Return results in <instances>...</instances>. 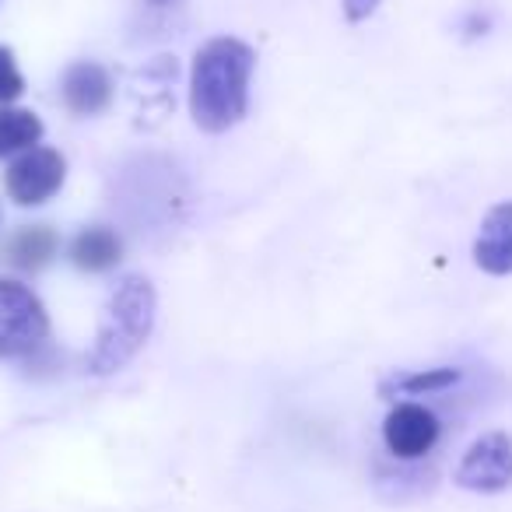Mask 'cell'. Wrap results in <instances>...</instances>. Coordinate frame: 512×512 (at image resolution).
Instances as JSON below:
<instances>
[{
    "label": "cell",
    "instance_id": "obj_1",
    "mask_svg": "<svg viewBox=\"0 0 512 512\" xmlns=\"http://www.w3.org/2000/svg\"><path fill=\"white\" fill-rule=\"evenodd\" d=\"M256 53L242 39L221 36L197 50L190 71V113L207 134H225L249 109Z\"/></svg>",
    "mask_w": 512,
    "mask_h": 512
},
{
    "label": "cell",
    "instance_id": "obj_2",
    "mask_svg": "<svg viewBox=\"0 0 512 512\" xmlns=\"http://www.w3.org/2000/svg\"><path fill=\"white\" fill-rule=\"evenodd\" d=\"M155 309L158 299L151 281L141 278V274H127L106 302L99 334H95V348L88 351V372L92 376H113V372H120L151 337Z\"/></svg>",
    "mask_w": 512,
    "mask_h": 512
},
{
    "label": "cell",
    "instance_id": "obj_3",
    "mask_svg": "<svg viewBox=\"0 0 512 512\" xmlns=\"http://www.w3.org/2000/svg\"><path fill=\"white\" fill-rule=\"evenodd\" d=\"M50 341V316L29 285L0 278V358H29Z\"/></svg>",
    "mask_w": 512,
    "mask_h": 512
},
{
    "label": "cell",
    "instance_id": "obj_4",
    "mask_svg": "<svg viewBox=\"0 0 512 512\" xmlns=\"http://www.w3.org/2000/svg\"><path fill=\"white\" fill-rule=\"evenodd\" d=\"M64 179H67V158L57 148L36 144V148L11 158V165L4 169V190H8V197L18 207H39L57 197Z\"/></svg>",
    "mask_w": 512,
    "mask_h": 512
},
{
    "label": "cell",
    "instance_id": "obj_5",
    "mask_svg": "<svg viewBox=\"0 0 512 512\" xmlns=\"http://www.w3.org/2000/svg\"><path fill=\"white\" fill-rule=\"evenodd\" d=\"M467 491H502L512 484V439L505 432H484L481 439L470 442L460 467L453 477Z\"/></svg>",
    "mask_w": 512,
    "mask_h": 512
},
{
    "label": "cell",
    "instance_id": "obj_6",
    "mask_svg": "<svg viewBox=\"0 0 512 512\" xmlns=\"http://www.w3.org/2000/svg\"><path fill=\"white\" fill-rule=\"evenodd\" d=\"M439 432L442 425L435 411H428L425 404H414V400H404V404H393V411L386 414L383 442L397 460H421L435 449Z\"/></svg>",
    "mask_w": 512,
    "mask_h": 512
},
{
    "label": "cell",
    "instance_id": "obj_7",
    "mask_svg": "<svg viewBox=\"0 0 512 512\" xmlns=\"http://www.w3.org/2000/svg\"><path fill=\"white\" fill-rule=\"evenodd\" d=\"M60 99H64L67 113L74 116H99L113 102V78L102 64L95 60H78L64 71L60 78Z\"/></svg>",
    "mask_w": 512,
    "mask_h": 512
},
{
    "label": "cell",
    "instance_id": "obj_8",
    "mask_svg": "<svg viewBox=\"0 0 512 512\" xmlns=\"http://www.w3.org/2000/svg\"><path fill=\"white\" fill-rule=\"evenodd\" d=\"M474 264L484 274H512V200L495 204L481 221V235L474 242Z\"/></svg>",
    "mask_w": 512,
    "mask_h": 512
},
{
    "label": "cell",
    "instance_id": "obj_9",
    "mask_svg": "<svg viewBox=\"0 0 512 512\" xmlns=\"http://www.w3.org/2000/svg\"><path fill=\"white\" fill-rule=\"evenodd\" d=\"M60 253V235L50 225H22L8 235L0 256L8 260L15 271L39 274L43 267L53 264V256Z\"/></svg>",
    "mask_w": 512,
    "mask_h": 512
},
{
    "label": "cell",
    "instance_id": "obj_10",
    "mask_svg": "<svg viewBox=\"0 0 512 512\" xmlns=\"http://www.w3.org/2000/svg\"><path fill=\"white\" fill-rule=\"evenodd\" d=\"M71 264L85 274H109L116 264L123 260V239L106 225H92V228H81L74 235L71 249Z\"/></svg>",
    "mask_w": 512,
    "mask_h": 512
},
{
    "label": "cell",
    "instance_id": "obj_11",
    "mask_svg": "<svg viewBox=\"0 0 512 512\" xmlns=\"http://www.w3.org/2000/svg\"><path fill=\"white\" fill-rule=\"evenodd\" d=\"M43 141V120L29 109L0 106V158H15Z\"/></svg>",
    "mask_w": 512,
    "mask_h": 512
},
{
    "label": "cell",
    "instance_id": "obj_12",
    "mask_svg": "<svg viewBox=\"0 0 512 512\" xmlns=\"http://www.w3.org/2000/svg\"><path fill=\"white\" fill-rule=\"evenodd\" d=\"M453 383H460V372L456 369H428V372H400V376H390L383 383V397L390 393H439L449 390Z\"/></svg>",
    "mask_w": 512,
    "mask_h": 512
},
{
    "label": "cell",
    "instance_id": "obj_13",
    "mask_svg": "<svg viewBox=\"0 0 512 512\" xmlns=\"http://www.w3.org/2000/svg\"><path fill=\"white\" fill-rule=\"evenodd\" d=\"M22 95H25V78L15 64V53L8 46H0V106H11Z\"/></svg>",
    "mask_w": 512,
    "mask_h": 512
},
{
    "label": "cell",
    "instance_id": "obj_14",
    "mask_svg": "<svg viewBox=\"0 0 512 512\" xmlns=\"http://www.w3.org/2000/svg\"><path fill=\"white\" fill-rule=\"evenodd\" d=\"M379 4L383 0H344V15H348V22H365Z\"/></svg>",
    "mask_w": 512,
    "mask_h": 512
},
{
    "label": "cell",
    "instance_id": "obj_15",
    "mask_svg": "<svg viewBox=\"0 0 512 512\" xmlns=\"http://www.w3.org/2000/svg\"><path fill=\"white\" fill-rule=\"evenodd\" d=\"M151 4H169V0H151Z\"/></svg>",
    "mask_w": 512,
    "mask_h": 512
}]
</instances>
